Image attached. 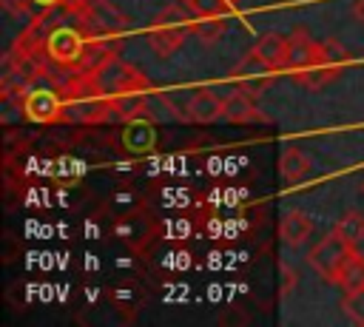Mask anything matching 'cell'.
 Returning <instances> with one entry per match:
<instances>
[{
  "label": "cell",
  "mask_w": 364,
  "mask_h": 327,
  "mask_svg": "<svg viewBox=\"0 0 364 327\" xmlns=\"http://www.w3.org/2000/svg\"><path fill=\"white\" fill-rule=\"evenodd\" d=\"M344 63V48L336 43H316L304 28H293L287 34V71L301 88H324L330 85Z\"/></svg>",
  "instance_id": "cell-2"
},
{
  "label": "cell",
  "mask_w": 364,
  "mask_h": 327,
  "mask_svg": "<svg viewBox=\"0 0 364 327\" xmlns=\"http://www.w3.org/2000/svg\"><path fill=\"white\" fill-rule=\"evenodd\" d=\"M250 54L279 74V71L287 68V37L284 34H276V31H267V34H262L256 40V45L250 48Z\"/></svg>",
  "instance_id": "cell-11"
},
{
  "label": "cell",
  "mask_w": 364,
  "mask_h": 327,
  "mask_svg": "<svg viewBox=\"0 0 364 327\" xmlns=\"http://www.w3.org/2000/svg\"><path fill=\"white\" fill-rule=\"evenodd\" d=\"M63 108V97L54 88H34L23 100V114L31 122H57Z\"/></svg>",
  "instance_id": "cell-8"
},
{
  "label": "cell",
  "mask_w": 364,
  "mask_h": 327,
  "mask_svg": "<svg viewBox=\"0 0 364 327\" xmlns=\"http://www.w3.org/2000/svg\"><path fill=\"white\" fill-rule=\"evenodd\" d=\"M182 3H185V0H182Z\"/></svg>",
  "instance_id": "cell-22"
},
{
  "label": "cell",
  "mask_w": 364,
  "mask_h": 327,
  "mask_svg": "<svg viewBox=\"0 0 364 327\" xmlns=\"http://www.w3.org/2000/svg\"><path fill=\"white\" fill-rule=\"evenodd\" d=\"M37 3H40V6H48V9H51V6H57L60 0H37Z\"/></svg>",
  "instance_id": "cell-21"
},
{
  "label": "cell",
  "mask_w": 364,
  "mask_h": 327,
  "mask_svg": "<svg viewBox=\"0 0 364 327\" xmlns=\"http://www.w3.org/2000/svg\"><path fill=\"white\" fill-rule=\"evenodd\" d=\"M341 307H344V313H347V318H350V321H355V324H364V287L344 293V301H341Z\"/></svg>",
  "instance_id": "cell-18"
},
{
  "label": "cell",
  "mask_w": 364,
  "mask_h": 327,
  "mask_svg": "<svg viewBox=\"0 0 364 327\" xmlns=\"http://www.w3.org/2000/svg\"><path fill=\"white\" fill-rule=\"evenodd\" d=\"M336 233H341L347 242L358 245V242L364 239V213H358V210L344 213V216L336 222Z\"/></svg>",
  "instance_id": "cell-17"
},
{
  "label": "cell",
  "mask_w": 364,
  "mask_h": 327,
  "mask_svg": "<svg viewBox=\"0 0 364 327\" xmlns=\"http://www.w3.org/2000/svg\"><path fill=\"white\" fill-rule=\"evenodd\" d=\"M88 77V88L100 97H105L111 102L114 117L119 119H134L145 111V91H148V80L142 71H136L134 65H128L125 60H119L117 54L108 57L102 65H97Z\"/></svg>",
  "instance_id": "cell-1"
},
{
  "label": "cell",
  "mask_w": 364,
  "mask_h": 327,
  "mask_svg": "<svg viewBox=\"0 0 364 327\" xmlns=\"http://www.w3.org/2000/svg\"><path fill=\"white\" fill-rule=\"evenodd\" d=\"M256 94L245 91V88H236L225 97V111L222 117L228 122H236V125H250V122H264V114L256 108Z\"/></svg>",
  "instance_id": "cell-10"
},
{
  "label": "cell",
  "mask_w": 364,
  "mask_h": 327,
  "mask_svg": "<svg viewBox=\"0 0 364 327\" xmlns=\"http://www.w3.org/2000/svg\"><path fill=\"white\" fill-rule=\"evenodd\" d=\"M85 45H88V37H85L80 28H71V26H57V28H51V31L46 34V40H43L46 57H48L51 63L65 65V68H77V71H80Z\"/></svg>",
  "instance_id": "cell-5"
},
{
  "label": "cell",
  "mask_w": 364,
  "mask_h": 327,
  "mask_svg": "<svg viewBox=\"0 0 364 327\" xmlns=\"http://www.w3.org/2000/svg\"><path fill=\"white\" fill-rule=\"evenodd\" d=\"M353 253H355V245L347 242L341 233L333 230V233H327L324 239H318V245H313L307 262H310V267H313L324 282L338 284V276H341V270H344V264H347V259H350Z\"/></svg>",
  "instance_id": "cell-4"
},
{
  "label": "cell",
  "mask_w": 364,
  "mask_h": 327,
  "mask_svg": "<svg viewBox=\"0 0 364 327\" xmlns=\"http://www.w3.org/2000/svg\"><path fill=\"white\" fill-rule=\"evenodd\" d=\"M34 3H37V0H6V6H14V9H20V11H28Z\"/></svg>",
  "instance_id": "cell-19"
},
{
  "label": "cell",
  "mask_w": 364,
  "mask_h": 327,
  "mask_svg": "<svg viewBox=\"0 0 364 327\" xmlns=\"http://www.w3.org/2000/svg\"><path fill=\"white\" fill-rule=\"evenodd\" d=\"M111 117H114L111 102L88 88L85 94L77 91V97L63 100V108H60V119H57V122H68V125H94V122H105V119H111Z\"/></svg>",
  "instance_id": "cell-6"
},
{
  "label": "cell",
  "mask_w": 364,
  "mask_h": 327,
  "mask_svg": "<svg viewBox=\"0 0 364 327\" xmlns=\"http://www.w3.org/2000/svg\"><path fill=\"white\" fill-rule=\"evenodd\" d=\"M225 111V97H219L213 88H193L188 97H185V119L188 122H213L219 119Z\"/></svg>",
  "instance_id": "cell-7"
},
{
  "label": "cell",
  "mask_w": 364,
  "mask_h": 327,
  "mask_svg": "<svg viewBox=\"0 0 364 327\" xmlns=\"http://www.w3.org/2000/svg\"><path fill=\"white\" fill-rule=\"evenodd\" d=\"M310 230H313V222L307 219V213H301V210H296V208L284 210V216H282V222H279V236H282V242H284L287 247H299V245L310 236Z\"/></svg>",
  "instance_id": "cell-13"
},
{
  "label": "cell",
  "mask_w": 364,
  "mask_h": 327,
  "mask_svg": "<svg viewBox=\"0 0 364 327\" xmlns=\"http://www.w3.org/2000/svg\"><path fill=\"white\" fill-rule=\"evenodd\" d=\"M225 31V14H193V34L202 43H216Z\"/></svg>",
  "instance_id": "cell-15"
},
{
  "label": "cell",
  "mask_w": 364,
  "mask_h": 327,
  "mask_svg": "<svg viewBox=\"0 0 364 327\" xmlns=\"http://www.w3.org/2000/svg\"><path fill=\"white\" fill-rule=\"evenodd\" d=\"M338 287H341L344 293L364 287V256L353 253V256L347 259V264H344V270H341V276H338Z\"/></svg>",
  "instance_id": "cell-16"
},
{
  "label": "cell",
  "mask_w": 364,
  "mask_h": 327,
  "mask_svg": "<svg viewBox=\"0 0 364 327\" xmlns=\"http://www.w3.org/2000/svg\"><path fill=\"white\" fill-rule=\"evenodd\" d=\"M279 171H282L284 185H301L310 176V159L299 148H284V154L279 159Z\"/></svg>",
  "instance_id": "cell-14"
},
{
  "label": "cell",
  "mask_w": 364,
  "mask_h": 327,
  "mask_svg": "<svg viewBox=\"0 0 364 327\" xmlns=\"http://www.w3.org/2000/svg\"><path fill=\"white\" fill-rule=\"evenodd\" d=\"M355 17H358V23L364 26V0H355Z\"/></svg>",
  "instance_id": "cell-20"
},
{
  "label": "cell",
  "mask_w": 364,
  "mask_h": 327,
  "mask_svg": "<svg viewBox=\"0 0 364 327\" xmlns=\"http://www.w3.org/2000/svg\"><path fill=\"white\" fill-rule=\"evenodd\" d=\"M156 142V128L148 122V119H131L125 128H122V145L131 151V154H148Z\"/></svg>",
  "instance_id": "cell-12"
},
{
  "label": "cell",
  "mask_w": 364,
  "mask_h": 327,
  "mask_svg": "<svg viewBox=\"0 0 364 327\" xmlns=\"http://www.w3.org/2000/svg\"><path fill=\"white\" fill-rule=\"evenodd\" d=\"M273 77H276V71H273V68H267L262 60H256L250 51L245 54V60H242V63L236 65V71H233L236 85H239V88H245V91H250V94L264 91V88L273 82Z\"/></svg>",
  "instance_id": "cell-9"
},
{
  "label": "cell",
  "mask_w": 364,
  "mask_h": 327,
  "mask_svg": "<svg viewBox=\"0 0 364 327\" xmlns=\"http://www.w3.org/2000/svg\"><path fill=\"white\" fill-rule=\"evenodd\" d=\"M193 31V17H188V6H165L154 14L148 28V43L159 57H171L182 48L188 34Z\"/></svg>",
  "instance_id": "cell-3"
}]
</instances>
